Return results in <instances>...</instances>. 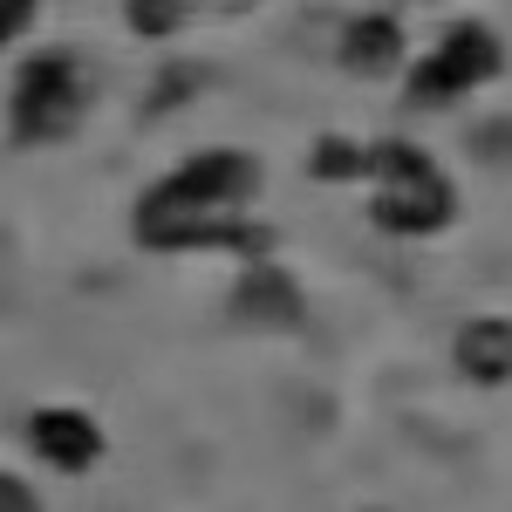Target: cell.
I'll use <instances>...</instances> for the list:
<instances>
[{
    "label": "cell",
    "instance_id": "7",
    "mask_svg": "<svg viewBox=\"0 0 512 512\" xmlns=\"http://www.w3.org/2000/svg\"><path fill=\"white\" fill-rule=\"evenodd\" d=\"M458 369L472 376V383H485V390H499V383H512V321H465L458 328Z\"/></svg>",
    "mask_w": 512,
    "mask_h": 512
},
{
    "label": "cell",
    "instance_id": "3",
    "mask_svg": "<svg viewBox=\"0 0 512 512\" xmlns=\"http://www.w3.org/2000/svg\"><path fill=\"white\" fill-rule=\"evenodd\" d=\"M82 69L76 55H62V48H48L35 62H21V76H14V137H69L82 117Z\"/></svg>",
    "mask_w": 512,
    "mask_h": 512
},
{
    "label": "cell",
    "instance_id": "8",
    "mask_svg": "<svg viewBox=\"0 0 512 512\" xmlns=\"http://www.w3.org/2000/svg\"><path fill=\"white\" fill-rule=\"evenodd\" d=\"M396 55H403V28H396L390 14H362V21H349V35H342V62H349L355 76L390 69Z\"/></svg>",
    "mask_w": 512,
    "mask_h": 512
},
{
    "label": "cell",
    "instance_id": "11",
    "mask_svg": "<svg viewBox=\"0 0 512 512\" xmlns=\"http://www.w3.org/2000/svg\"><path fill=\"white\" fill-rule=\"evenodd\" d=\"M28 21H35V0H0V48L21 35Z\"/></svg>",
    "mask_w": 512,
    "mask_h": 512
},
{
    "label": "cell",
    "instance_id": "2",
    "mask_svg": "<svg viewBox=\"0 0 512 512\" xmlns=\"http://www.w3.org/2000/svg\"><path fill=\"white\" fill-rule=\"evenodd\" d=\"M362 171L376 178L369 219H376L383 233H437V226H451L458 198H451L444 171H437L424 151H410V144H376V151H362Z\"/></svg>",
    "mask_w": 512,
    "mask_h": 512
},
{
    "label": "cell",
    "instance_id": "1",
    "mask_svg": "<svg viewBox=\"0 0 512 512\" xmlns=\"http://www.w3.org/2000/svg\"><path fill=\"white\" fill-rule=\"evenodd\" d=\"M253 192H260V164L246 158V151H198V158H185L158 192L137 205V239L151 246L178 219H226Z\"/></svg>",
    "mask_w": 512,
    "mask_h": 512
},
{
    "label": "cell",
    "instance_id": "6",
    "mask_svg": "<svg viewBox=\"0 0 512 512\" xmlns=\"http://www.w3.org/2000/svg\"><path fill=\"white\" fill-rule=\"evenodd\" d=\"M233 308H239V321H267V328H294V321L308 315L301 287L280 274V267H267V260L246 267V280L233 287Z\"/></svg>",
    "mask_w": 512,
    "mask_h": 512
},
{
    "label": "cell",
    "instance_id": "9",
    "mask_svg": "<svg viewBox=\"0 0 512 512\" xmlns=\"http://www.w3.org/2000/svg\"><path fill=\"white\" fill-rule=\"evenodd\" d=\"M185 14H192V0H123V21L137 35H171V28H185Z\"/></svg>",
    "mask_w": 512,
    "mask_h": 512
},
{
    "label": "cell",
    "instance_id": "5",
    "mask_svg": "<svg viewBox=\"0 0 512 512\" xmlns=\"http://www.w3.org/2000/svg\"><path fill=\"white\" fill-rule=\"evenodd\" d=\"M28 437H35V451L55 472H89V465L103 458V431H96L82 410H35Z\"/></svg>",
    "mask_w": 512,
    "mask_h": 512
},
{
    "label": "cell",
    "instance_id": "10",
    "mask_svg": "<svg viewBox=\"0 0 512 512\" xmlns=\"http://www.w3.org/2000/svg\"><path fill=\"white\" fill-rule=\"evenodd\" d=\"M362 171V151H349V144H315V178H355Z\"/></svg>",
    "mask_w": 512,
    "mask_h": 512
},
{
    "label": "cell",
    "instance_id": "4",
    "mask_svg": "<svg viewBox=\"0 0 512 512\" xmlns=\"http://www.w3.org/2000/svg\"><path fill=\"white\" fill-rule=\"evenodd\" d=\"M499 76V35L492 28H478V21H465V28H451V41L437 48V55H424L417 62V76H410V103H458L465 89H478V82Z\"/></svg>",
    "mask_w": 512,
    "mask_h": 512
},
{
    "label": "cell",
    "instance_id": "12",
    "mask_svg": "<svg viewBox=\"0 0 512 512\" xmlns=\"http://www.w3.org/2000/svg\"><path fill=\"white\" fill-rule=\"evenodd\" d=\"M0 512H41V506H35V492H28V485H21L14 472H0Z\"/></svg>",
    "mask_w": 512,
    "mask_h": 512
}]
</instances>
